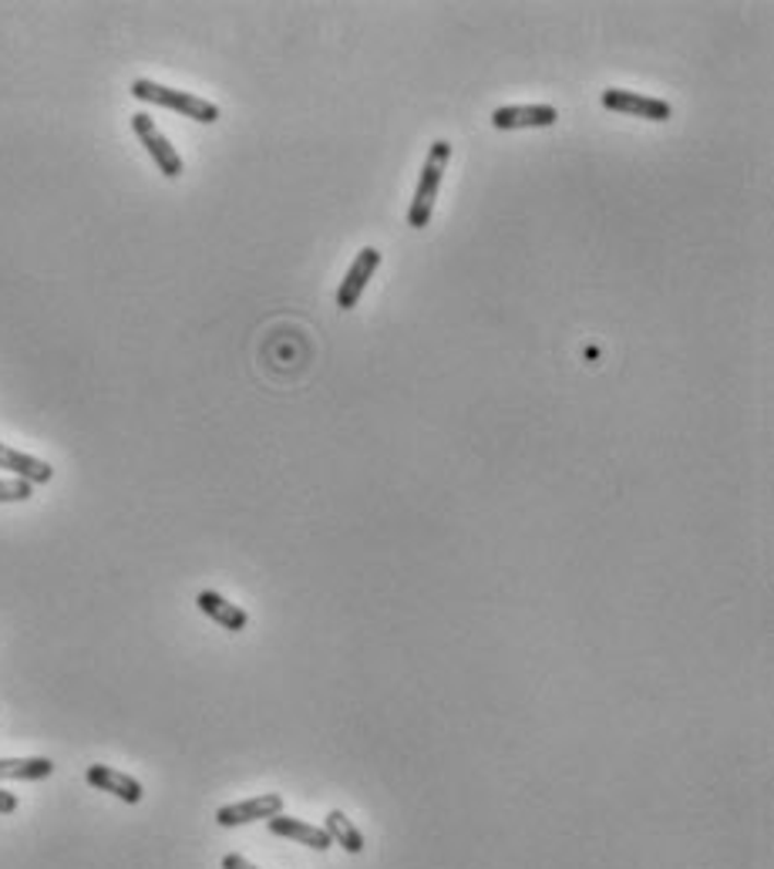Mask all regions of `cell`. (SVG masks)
Masks as SVG:
<instances>
[{"instance_id": "cell-1", "label": "cell", "mask_w": 774, "mask_h": 869, "mask_svg": "<svg viewBox=\"0 0 774 869\" xmlns=\"http://www.w3.org/2000/svg\"><path fill=\"white\" fill-rule=\"evenodd\" d=\"M448 162H452V142L448 139L432 142L427 158L421 165V176H418L411 205H408V226L411 230H424L427 223H432L435 202H438V192H442V183H445V173H448Z\"/></svg>"}, {"instance_id": "cell-2", "label": "cell", "mask_w": 774, "mask_h": 869, "mask_svg": "<svg viewBox=\"0 0 774 869\" xmlns=\"http://www.w3.org/2000/svg\"><path fill=\"white\" fill-rule=\"evenodd\" d=\"M132 98H139L145 105L168 108V111H179L183 118L202 121V126H212V121H220V105L216 102H206V98H199L192 92H179V89L159 85V81H152V78H136L132 81Z\"/></svg>"}, {"instance_id": "cell-3", "label": "cell", "mask_w": 774, "mask_h": 869, "mask_svg": "<svg viewBox=\"0 0 774 869\" xmlns=\"http://www.w3.org/2000/svg\"><path fill=\"white\" fill-rule=\"evenodd\" d=\"M132 132L139 136V142L145 145V152L152 155V162L159 165V173L165 179H179L186 173V162H183L179 149L162 136V129L155 126V118L149 111L132 115Z\"/></svg>"}, {"instance_id": "cell-4", "label": "cell", "mask_w": 774, "mask_h": 869, "mask_svg": "<svg viewBox=\"0 0 774 869\" xmlns=\"http://www.w3.org/2000/svg\"><path fill=\"white\" fill-rule=\"evenodd\" d=\"M377 267H380V250H377V246H364V250L354 257V263L348 267V273H343L340 286H337V307L340 310H354L361 304L364 290L374 280Z\"/></svg>"}, {"instance_id": "cell-5", "label": "cell", "mask_w": 774, "mask_h": 869, "mask_svg": "<svg viewBox=\"0 0 774 869\" xmlns=\"http://www.w3.org/2000/svg\"><path fill=\"white\" fill-rule=\"evenodd\" d=\"M599 102H603V108H610V111L636 115V118H647V121H667L673 115L670 102L654 98V95H640L630 89H607V92H599Z\"/></svg>"}, {"instance_id": "cell-6", "label": "cell", "mask_w": 774, "mask_h": 869, "mask_svg": "<svg viewBox=\"0 0 774 869\" xmlns=\"http://www.w3.org/2000/svg\"><path fill=\"white\" fill-rule=\"evenodd\" d=\"M559 121L555 105H502L492 111V129L515 132V129H552Z\"/></svg>"}, {"instance_id": "cell-7", "label": "cell", "mask_w": 774, "mask_h": 869, "mask_svg": "<svg viewBox=\"0 0 774 869\" xmlns=\"http://www.w3.org/2000/svg\"><path fill=\"white\" fill-rule=\"evenodd\" d=\"M280 812H283V796L267 792V796H256V799H246V802L223 806L216 812V822L223 825V830H233V825H249V822H260V819H273Z\"/></svg>"}, {"instance_id": "cell-8", "label": "cell", "mask_w": 774, "mask_h": 869, "mask_svg": "<svg viewBox=\"0 0 774 869\" xmlns=\"http://www.w3.org/2000/svg\"><path fill=\"white\" fill-rule=\"evenodd\" d=\"M84 778H89V785H95L98 792H108V796H115V799H121L128 806H139L145 799L142 782L118 772V768H112V765H89Z\"/></svg>"}, {"instance_id": "cell-9", "label": "cell", "mask_w": 774, "mask_h": 869, "mask_svg": "<svg viewBox=\"0 0 774 869\" xmlns=\"http://www.w3.org/2000/svg\"><path fill=\"white\" fill-rule=\"evenodd\" d=\"M0 469H8L14 479H24L31 485H45V482L55 479V469L45 459H34V455L17 451V448H11L4 442H0Z\"/></svg>"}, {"instance_id": "cell-10", "label": "cell", "mask_w": 774, "mask_h": 869, "mask_svg": "<svg viewBox=\"0 0 774 869\" xmlns=\"http://www.w3.org/2000/svg\"><path fill=\"white\" fill-rule=\"evenodd\" d=\"M267 825H270V833H273V836L296 839V843H304V846H310V849H317V853H327V849L333 846L330 836L320 830V825H310V822H304V819H293V815H286V812L267 819Z\"/></svg>"}, {"instance_id": "cell-11", "label": "cell", "mask_w": 774, "mask_h": 869, "mask_svg": "<svg viewBox=\"0 0 774 869\" xmlns=\"http://www.w3.org/2000/svg\"><path fill=\"white\" fill-rule=\"evenodd\" d=\"M196 607H199L209 620H216V624H220L223 631L239 634V631L249 627V613H246L243 607L230 603V600H226L223 594H216V590H202V594L196 597Z\"/></svg>"}, {"instance_id": "cell-12", "label": "cell", "mask_w": 774, "mask_h": 869, "mask_svg": "<svg viewBox=\"0 0 774 869\" xmlns=\"http://www.w3.org/2000/svg\"><path fill=\"white\" fill-rule=\"evenodd\" d=\"M324 833H327L330 843L340 846L343 853H351V856H361V853H364V836H361V830H357V825H354L348 815H343L340 809H333V812L327 815Z\"/></svg>"}, {"instance_id": "cell-13", "label": "cell", "mask_w": 774, "mask_h": 869, "mask_svg": "<svg viewBox=\"0 0 774 869\" xmlns=\"http://www.w3.org/2000/svg\"><path fill=\"white\" fill-rule=\"evenodd\" d=\"M55 775L51 759H0V782H37Z\"/></svg>"}, {"instance_id": "cell-14", "label": "cell", "mask_w": 774, "mask_h": 869, "mask_svg": "<svg viewBox=\"0 0 774 869\" xmlns=\"http://www.w3.org/2000/svg\"><path fill=\"white\" fill-rule=\"evenodd\" d=\"M34 495V485L24 479H0V503H27Z\"/></svg>"}, {"instance_id": "cell-15", "label": "cell", "mask_w": 774, "mask_h": 869, "mask_svg": "<svg viewBox=\"0 0 774 869\" xmlns=\"http://www.w3.org/2000/svg\"><path fill=\"white\" fill-rule=\"evenodd\" d=\"M223 869H260V866H253L249 859H243V856L230 853V856H223Z\"/></svg>"}, {"instance_id": "cell-16", "label": "cell", "mask_w": 774, "mask_h": 869, "mask_svg": "<svg viewBox=\"0 0 774 869\" xmlns=\"http://www.w3.org/2000/svg\"><path fill=\"white\" fill-rule=\"evenodd\" d=\"M11 812H17V796L0 789V815H11Z\"/></svg>"}]
</instances>
